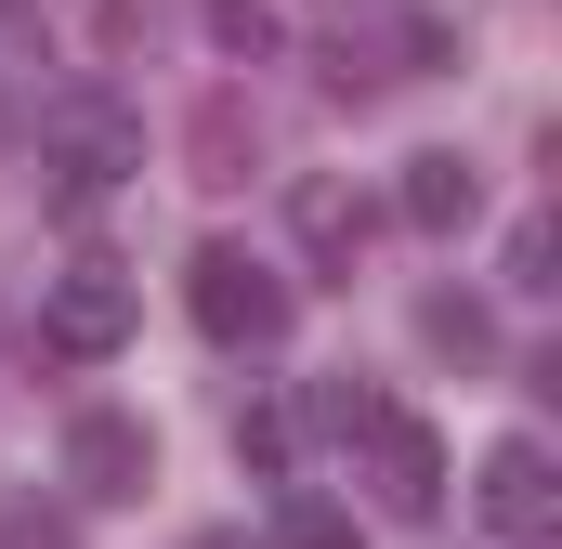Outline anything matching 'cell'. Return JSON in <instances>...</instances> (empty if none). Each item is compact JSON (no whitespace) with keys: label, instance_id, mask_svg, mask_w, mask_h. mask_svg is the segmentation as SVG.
I'll list each match as a JSON object with an SVG mask.
<instances>
[{"label":"cell","instance_id":"obj_1","mask_svg":"<svg viewBox=\"0 0 562 549\" xmlns=\"http://www.w3.org/2000/svg\"><path fill=\"white\" fill-rule=\"evenodd\" d=\"M40 157L66 170V197H105V183H132V170H144V119L105 92V79H79V92L40 105Z\"/></svg>","mask_w":562,"mask_h":549},{"label":"cell","instance_id":"obj_2","mask_svg":"<svg viewBox=\"0 0 562 549\" xmlns=\"http://www.w3.org/2000/svg\"><path fill=\"white\" fill-rule=\"evenodd\" d=\"M183 301H196V327H210L223 354H276L288 340V274H262L249 249H223V236L183 262Z\"/></svg>","mask_w":562,"mask_h":549},{"label":"cell","instance_id":"obj_3","mask_svg":"<svg viewBox=\"0 0 562 549\" xmlns=\"http://www.w3.org/2000/svg\"><path fill=\"white\" fill-rule=\"evenodd\" d=\"M132 327H144V288H132V274H105V262L53 274V301H40V354H66V367H105Z\"/></svg>","mask_w":562,"mask_h":549},{"label":"cell","instance_id":"obj_4","mask_svg":"<svg viewBox=\"0 0 562 549\" xmlns=\"http://www.w3.org/2000/svg\"><path fill=\"white\" fill-rule=\"evenodd\" d=\"M353 445H367V484H380L393 524H431V511H445V432H431V418H406L380 393V418H367Z\"/></svg>","mask_w":562,"mask_h":549},{"label":"cell","instance_id":"obj_5","mask_svg":"<svg viewBox=\"0 0 562 549\" xmlns=\"http://www.w3.org/2000/svg\"><path fill=\"white\" fill-rule=\"evenodd\" d=\"M471 511H484L510 549H537V537L562 524V471H550V445H524V432H510V445H484V471H471Z\"/></svg>","mask_w":562,"mask_h":549},{"label":"cell","instance_id":"obj_6","mask_svg":"<svg viewBox=\"0 0 562 549\" xmlns=\"http://www.w3.org/2000/svg\"><path fill=\"white\" fill-rule=\"evenodd\" d=\"M66 484H79V497H105V511L144 497V484H157V432L119 418V406H79V418H66Z\"/></svg>","mask_w":562,"mask_h":549},{"label":"cell","instance_id":"obj_7","mask_svg":"<svg viewBox=\"0 0 562 549\" xmlns=\"http://www.w3.org/2000/svg\"><path fill=\"white\" fill-rule=\"evenodd\" d=\"M288 223H301V249H314V262H340V274H353V249L380 236V210H367L353 183H327V170H314V183H288Z\"/></svg>","mask_w":562,"mask_h":549},{"label":"cell","instance_id":"obj_8","mask_svg":"<svg viewBox=\"0 0 562 549\" xmlns=\"http://www.w3.org/2000/svg\"><path fill=\"white\" fill-rule=\"evenodd\" d=\"M393 210H406L419 236H458V223L484 210V183H471V157H445V144H431V157H406V183H393Z\"/></svg>","mask_w":562,"mask_h":549},{"label":"cell","instance_id":"obj_9","mask_svg":"<svg viewBox=\"0 0 562 549\" xmlns=\"http://www.w3.org/2000/svg\"><path fill=\"white\" fill-rule=\"evenodd\" d=\"M249 92H210L196 119H183V157H196V183H249Z\"/></svg>","mask_w":562,"mask_h":549},{"label":"cell","instance_id":"obj_10","mask_svg":"<svg viewBox=\"0 0 562 549\" xmlns=\"http://www.w3.org/2000/svg\"><path fill=\"white\" fill-rule=\"evenodd\" d=\"M419 340H431V354H458V367H484V354H497L484 301H458V288H431V301H419Z\"/></svg>","mask_w":562,"mask_h":549},{"label":"cell","instance_id":"obj_11","mask_svg":"<svg viewBox=\"0 0 562 549\" xmlns=\"http://www.w3.org/2000/svg\"><path fill=\"white\" fill-rule=\"evenodd\" d=\"M276 549H367V537H353L340 497H288V511H276Z\"/></svg>","mask_w":562,"mask_h":549},{"label":"cell","instance_id":"obj_12","mask_svg":"<svg viewBox=\"0 0 562 549\" xmlns=\"http://www.w3.org/2000/svg\"><path fill=\"white\" fill-rule=\"evenodd\" d=\"M367 418H380V393H353V380H327V393H314V432H340V445H353Z\"/></svg>","mask_w":562,"mask_h":549},{"label":"cell","instance_id":"obj_13","mask_svg":"<svg viewBox=\"0 0 562 549\" xmlns=\"http://www.w3.org/2000/svg\"><path fill=\"white\" fill-rule=\"evenodd\" d=\"M236 458H249V471H288V418L249 406V418H236Z\"/></svg>","mask_w":562,"mask_h":549},{"label":"cell","instance_id":"obj_14","mask_svg":"<svg viewBox=\"0 0 562 549\" xmlns=\"http://www.w3.org/2000/svg\"><path fill=\"white\" fill-rule=\"evenodd\" d=\"M510 288H562L550 274V223H510Z\"/></svg>","mask_w":562,"mask_h":549},{"label":"cell","instance_id":"obj_15","mask_svg":"<svg viewBox=\"0 0 562 549\" xmlns=\"http://www.w3.org/2000/svg\"><path fill=\"white\" fill-rule=\"evenodd\" d=\"M210 26H223L236 53H262V40H276V13H262V0H210Z\"/></svg>","mask_w":562,"mask_h":549},{"label":"cell","instance_id":"obj_16","mask_svg":"<svg viewBox=\"0 0 562 549\" xmlns=\"http://www.w3.org/2000/svg\"><path fill=\"white\" fill-rule=\"evenodd\" d=\"M0 549H66V524H53V511H13V524H0Z\"/></svg>","mask_w":562,"mask_h":549},{"label":"cell","instance_id":"obj_17","mask_svg":"<svg viewBox=\"0 0 562 549\" xmlns=\"http://www.w3.org/2000/svg\"><path fill=\"white\" fill-rule=\"evenodd\" d=\"M314 13H327V26H353V13H406V0H314Z\"/></svg>","mask_w":562,"mask_h":549},{"label":"cell","instance_id":"obj_18","mask_svg":"<svg viewBox=\"0 0 562 549\" xmlns=\"http://www.w3.org/2000/svg\"><path fill=\"white\" fill-rule=\"evenodd\" d=\"M196 549H249V537H196Z\"/></svg>","mask_w":562,"mask_h":549}]
</instances>
